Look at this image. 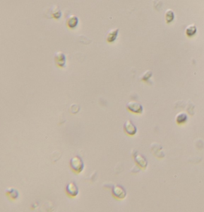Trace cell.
Segmentation results:
<instances>
[{"mask_svg": "<svg viewBox=\"0 0 204 212\" xmlns=\"http://www.w3.org/2000/svg\"><path fill=\"white\" fill-rule=\"evenodd\" d=\"M69 165L72 170L77 174L80 173L84 167V164L82 158L78 155L73 157L70 160Z\"/></svg>", "mask_w": 204, "mask_h": 212, "instance_id": "cell-1", "label": "cell"}, {"mask_svg": "<svg viewBox=\"0 0 204 212\" xmlns=\"http://www.w3.org/2000/svg\"><path fill=\"white\" fill-rule=\"evenodd\" d=\"M112 192L114 197L117 200H124L126 196V191L125 188L119 185L113 187Z\"/></svg>", "mask_w": 204, "mask_h": 212, "instance_id": "cell-2", "label": "cell"}, {"mask_svg": "<svg viewBox=\"0 0 204 212\" xmlns=\"http://www.w3.org/2000/svg\"><path fill=\"white\" fill-rule=\"evenodd\" d=\"M128 110L134 114H140L143 112V106L136 101H130L126 104Z\"/></svg>", "mask_w": 204, "mask_h": 212, "instance_id": "cell-3", "label": "cell"}, {"mask_svg": "<svg viewBox=\"0 0 204 212\" xmlns=\"http://www.w3.org/2000/svg\"><path fill=\"white\" fill-rule=\"evenodd\" d=\"M65 191L67 195L71 198L76 197L78 195L79 192L77 185L74 182H71L68 183L66 186Z\"/></svg>", "mask_w": 204, "mask_h": 212, "instance_id": "cell-4", "label": "cell"}, {"mask_svg": "<svg viewBox=\"0 0 204 212\" xmlns=\"http://www.w3.org/2000/svg\"><path fill=\"white\" fill-rule=\"evenodd\" d=\"M55 62L57 66L59 68H65L66 65V56L65 54L61 51H58L54 56Z\"/></svg>", "mask_w": 204, "mask_h": 212, "instance_id": "cell-5", "label": "cell"}, {"mask_svg": "<svg viewBox=\"0 0 204 212\" xmlns=\"http://www.w3.org/2000/svg\"><path fill=\"white\" fill-rule=\"evenodd\" d=\"M124 129L125 130V133L129 136H134L137 132L136 126L130 120H127L125 122Z\"/></svg>", "mask_w": 204, "mask_h": 212, "instance_id": "cell-6", "label": "cell"}, {"mask_svg": "<svg viewBox=\"0 0 204 212\" xmlns=\"http://www.w3.org/2000/svg\"><path fill=\"white\" fill-rule=\"evenodd\" d=\"M119 29L118 28H114L110 29L107 34L106 36V40L109 43H114L118 36Z\"/></svg>", "mask_w": 204, "mask_h": 212, "instance_id": "cell-7", "label": "cell"}, {"mask_svg": "<svg viewBox=\"0 0 204 212\" xmlns=\"http://www.w3.org/2000/svg\"><path fill=\"white\" fill-rule=\"evenodd\" d=\"M79 24V18L77 16L71 14L70 15L67 20V26L69 29L76 28Z\"/></svg>", "mask_w": 204, "mask_h": 212, "instance_id": "cell-8", "label": "cell"}, {"mask_svg": "<svg viewBox=\"0 0 204 212\" xmlns=\"http://www.w3.org/2000/svg\"><path fill=\"white\" fill-rule=\"evenodd\" d=\"M134 160L136 164L141 168H146L147 165V161L145 157L139 153H136L134 155Z\"/></svg>", "mask_w": 204, "mask_h": 212, "instance_id": "cell-9", "label": "cell"}, {"mask_svg": "<svg viewBox=\"0 0 204 212\" xmlns=\"http://www.w3.org/2000/svg\"><path fill=\"white\" fill-rule=\"evenodd\" d=\"M6 195L11 200H15L19 197V193L17 189L13 188H10L6 191Z\"/></svg>", "mask_w": 204, "mask_h": 212, "instance_id": "cell-10", "label": "cell"}, {"mask_svg": "<svg viewBox=\"0 0 204 212\" xmlns=\"http://www.w3.org/2000/svg\"><path fill=\"white\" fill-rule=\"evenodd\" d=\"M186 34L189 37H192L196 35L197 32V28L195 25L192 24L189 25L186 28Z\"/></svg>", "mask_w": 204, "mask_h": 212, "instance_id": "cell-11", "label": "cell"}, {"mask_svg": "<svg viewBox=\"0 0 204 212\" xmlns=\"http://www.w3.org/2000/svg\"><path fill=\"white\" fill-rule=\"evenodd\" d=\"M187 118H188V117H187V114L184 112H182L178 113L177 115V116L175 117V120H176L177 123H178V124H182L185 123L187 121Z\"/></svg>", "mask_w": 204, "mask_h": 212, "instance_id": "cell-12", "label": "cell"}, {"mask_svg": "<svg viewBox=\"0 0 204 212\" xmlns=\"http://www.w3.org/2000/svg\"><path fill=\"white\" fill-rule=\"evenodd\" d=\"M174 18H175V16H174V12L171 9L167 10V12L165 13V19H166L167 23L170 24L171 22H172L174 20Z\"/></svg>", "mask_w": 204, "mask_h": 212, "instance_id": "cell-13", "label": "cell"}, {"mask_svg": "<svg viewBox=\"0 0 204 212\" xmlns=\"http://www.w3.org/2000/svg\"><path fill=\"white\" fill-rule=\"evenodd\" d=\"M152 76V72L151 71H146L141 77V80L144 81H147Z\"/></svg>", "mask_w": 204, "mask_h": 212, "instance_id": "cell-14", "label": "cell"}, {"mask_svg": "<svg viewBox=\"0 0 204 212\" xmlns=\"http://www.w3.org/2000/svg\"><path fill=\"white\" fill-rule=\"evenodd\" d=\"M52 16L53 18L56 19H59L61 17V12L59 9L56 7V9H53L52 10Z\"/></svg>", "mask_w": 204, "mask_h": 212, "instance_id": "cell-15", "label": "cell"}]
</instances>
